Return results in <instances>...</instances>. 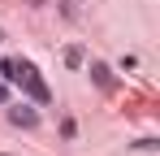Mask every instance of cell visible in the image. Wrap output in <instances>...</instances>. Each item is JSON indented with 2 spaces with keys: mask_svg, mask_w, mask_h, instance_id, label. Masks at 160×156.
Here are the masks:
<instances>
[{
  "mask_svg": "<svg viewBox=\"0 0 160 156\" xmlns=\"http://www.w3.org/2000/svg\"><path fill=\"white\" fill-rule=\"evenodd\" d=\"M18 82H22V87H26V91H30V96H35L39 104H48V100H52V91H48V82L39 78V70H35L30 61H18Z\"/></svg>",
  "mask_w": 160,
  "mask_h": 156,
  "instance_id": "obj_1",
  "label": "cell"
},
{
  "mask_svg": "<svg viewBox=\"0 0 160 156\" xmlns=\"http://www.w3.org/2000/svg\"><path fill=\"white\" fill-rule=\"evenodd\" d=\"M9 122H13V126H22V130H35V126H39V113L26 108V104H13V108H9Z\"/></svg>",
  "mask_w": 160,
  "mask_h": 156,
  "instance_id": "obj_2",
  "label": "cell"
},
{
  "mask_svg": "<svg viewBox=\"0 0 160 156\" xmlns=\"http://www.w3.org/2000/svg\"><path fill=\"white\" fill-rule=\"evenodd\" d=\"M91 78H95V87H104V91H112V87H117V82H112V70H108V65H100V61L91 65Z\"/></svg>",
  "mask_w": 160,
  "mask_h": 156,
  "instance_id": "obj_3",
  "label": "cell"
},
{
  "mask_svg": "<svg viewBox=\"0 0 160 156\" xmlns=\"http://www.w3.org/2000/svg\"><path fill=\"white\" fill-rule=\"evenodd\" d=\"M0 74H4V82H18V61H0Z\"/></svg>",
  "mask_w": 160,
  "mask_h": 156,
  "instance_id": "obj_4",
  "label": "cell"
},
{
  "mask_svg": "<svg viewBox=\"0 0 160 156\" xmlns=\"http://www.w3.org/2000/svg\"><path fill=\"white\" fill-rule=\"evenodd\" d=\"M65 65L78 70V65H82V48H65Z\"/></svg>",
  "mask_w": 160,
  "mask_h": 156,
  "instance_id": "obj_5",
  "label": "cell"
},
{
  "mask_svg": "<svg viewBox=\"0 0 160 156\" xmlns=\"http://www.w3.org/2000/svg\"><path fill=\"white\" fill-rule=\"evenodd\" d=\"M78 4H82V0H65V4H61V9H65V18H78Z\"/></svg>",
  "mask_w": 160,
  "mask_h": 156,
  "instance_id": "obj_6",
  "label": "cell"
},
{
  "mask_svg": "<svg viewBox=\"0 0 160 156\" xmlns=\"http://www.w3.org/2000/svg\"><path fill=\"white\" fill-rule=\"evenodd\" d=\"M0 100H4V82H0Z\"/></svg>",
  "mask_w": 160,
  "mask_h": 156,
  "instance_id": "obj_7",
  "label": "cell"
}]
</instances>
